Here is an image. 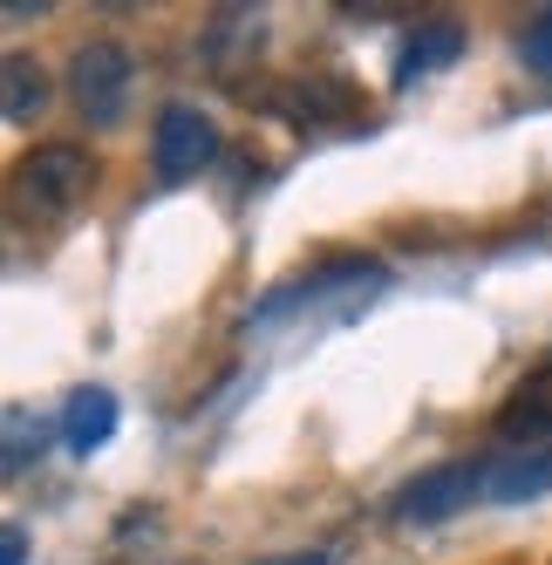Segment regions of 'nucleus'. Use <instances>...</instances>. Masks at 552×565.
Returning a JSON list of instances; mask_svg holds the SVG:
<instances>
[{"label":"nucleus","instance_id":"f257e3e1","mask_svg":"<svg viewBox=\"0 0 552 565\" xmlns=\"http://www.w3.org/2000/svg\"><path fill=\"white\" fill-rule=\"evenodd\" d=\"M130 83H137V62H130V49H116V42H89V49H75V62H68V103L96 130L124 124Z\"/></svg>","mask_w":552,"mask_h":565},{"label":"nucleus","instance_id":"f03ea898","mask_svg":"<svg viewBox=\"0 0 552 565\" xmlns=\"http://www.w3.org/2000/svg\"><path fill=\"white\" fill-rule=\"evenodd\" d=\"M212 157H219V124H212L199 103H171L164 116H157V130H150V164H157V178H164V184L199 178Z\"/></svg>","mask_w":552,"mask_h":565},{"label":"nucleus","instance_id":"7ed1b4c3","mask_svg":"<svg viewBox=\"0 0 552 565\" xmlns=\"http://www.w3.org/2000/svg\"><path fill=\"white\" fill-rule=\"evenodd\" d=\"M470 498H485V470L478 463H437L396 491V524H444Z\"/></svg>","mask_w":552,"mask_h":565},{"label":"nucleus","instance_id":"20e7f679","mask_svg":"<svg viewBox=\"0 0 552 565\" xmlns=\"http://www.w3.org/2000/svg\"><path fill=\"white\" fill-rule=\"evenodd\" d=\"M14 171H21V191H28L42 212H68L75 198L89 191V178H96L89 150H75V143H42V150H28Z\"/></svg>","mask_w":552,"mask_h":565},{"label":"nucleus","instance_id":"39448f33","mask_svg":"<svg viewBox=\"0 0 552 565\" xmlns=\"http://www.w3.org/2000/svg\"><path fill=\"white\" fill-rule=\"evenodd\" d=\"M485 470V504H532L552 491V443H519V450H505Z\"/></svg>","mask_w":552,"mask_h":565},{"label":"nucleus","instance_id":"423d86ee","mask_svg":"<svg viewBox=\"0 0 552 565\" xmlns=\"http://www.w3.org/2000/svg\"><path fill=\"white\" fill-rule=\"evenodd\" d=\"M457 55H464V28L457 21H423L403 42V55H396V89L423 83V75H444Z\"/></svg>","mask_w":552,"mask_h":565},{"label":"nucleus","instance_id":"0eeeda50","mask_svg":"<svg viewBox=\"0 0 552 565\" xmlns=\"http://www.w3.org/2000/svg\"><path fill=\"white\" fill-rule=\"evenodd\" d=\"M116 416H124V409H116L109 388H75L68 409H62V443L75 457H89V450H103V443L116 436Z\"/></svg>","mask_w":552,"mask_h":565},{"label":"nucleus","instance_id":"6e6552de","mask_svg":"<svg viewBox=\"0 0 552 565\" xmlns=\"http://www.w3.org/2000/svg\"><path fill=\"white\" fill-rule=\"evenodd\" d=\"M42 109H49V75H42V62L21 55V49H8V55H0V116H8V124H34Z\"/></svg>","mask_w":552,"mask_h":565},{"label":"nucleus","instance_id":"1a4fd4ad","mask_svg":"<svg viewBox=\"0 0 552 565\" xmlns=\"http://www.w3.org/2000/svg\"><path fill=\"white\" fill-rule=\"evenodd\" d=\"M498 429H505V436L526 429V443H545V429H552V395H519V402L498 416Z\"/></svg>","mask_w":552,"mask_h":565},{"label":"nucleus","instance_id":"9d476101","mask_svg":"<svg viewBox=\"0 0 552 565\" xmlns=\"http://www.w3.org/2000/svg\"><path fill=\"white\" fill-rule=\"evenodd\" d=\"M28 450H42V423H28V409H8V457H0V470L21 477Z\"/></svg>","mask_w":552,"mask_h":565},{"label":"nucleus","instance_id":"9b49d317","mask_svg":"<svg viewBox=\"0 0 552 565\" xmlns=\"http://www.w3.org/2000/svg\"><path fill=\"white\" fill-rule=\"evenodd\" d=\"M519 62H526L532 75H552V8H545L539 21H526V34H519Z\"/></svg>","mask_w":552,"mask_h":565},{"label":"nucleus","instance_id":"f8f14e48","mask_svg":"<svg viewBox=\"0 0 552 565\" xmlns=\"http://www.w3.org/2000/svg\"><path fill=\"white\" fill-rule=\"evenodd\" d=\"M0 565H28V532H21V524L0 532Z\"/></svg>","mask_w":552,"mask_h":565}]
</instances>
